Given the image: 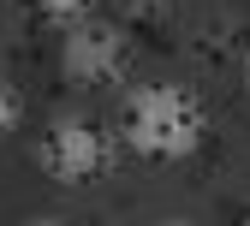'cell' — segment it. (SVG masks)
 Listing matches in <instances>:
<instances>
[{"label":"cell","instance_id":"1","mask_svg":"<svg viewBox=\"0 0 250 226\" xmlns=\"http://www.w3.org/2000/svg\"><path fill=\"white\" fill-rule=\"evenodd\" d=\"M119 137L143 161H185L203 143V107L185 83H143L125 95Z\"/></svg>","mask_w":250,"mask_h":226},{"label":"cell","instance_id":"2","mask_svg":"<svg viewBox=\"0 0 250 226\" xmlns=\"http://www.w3.org/2000/svg\"><path fill=\"white\" fill-rule=\"evenodd\" d=\"M107 161H113V143L96 119H54L48 131H42V173L54 185H89V179H102L107 173Z\"/></svg>","mask_w":250,"mask_h":226},{"label":"cell","instance_id":"3","mask_svg":"<svg viewBox=\"0 0 250 226\" xmlns=\"http://www.w3.org/2000/svg\"><path fill=\"white\" fill-rule=\"evenodd\" d=\"M60 66H66L72 83H113L125 72V30L119 24H102V18H89V24H72V36L60 42Z\"/></svg>","mask_w":250,"mask_h":226},{"label":"cell","instance_id":"4","mask_svg":"<svg viewBox=\"0 0 250 226\" xmlns=\"http://www.w3.org/2000/svg\"><path fill=\"white\" fill-rule=\"evenodd\" d=\"M18 119H24V95H18L6 78H0V137H12V131H18Z\"/></svg>","mask_w":250,"mask_h":226},{"label":"cell","instance_id":"5","mask_svg":"<svg viewBox=\"0 0 250 226\" xmlns=\"http://www.w3.org/2000/svg\"><path fill=\"white\" fill-rule=\"evenodd\" d=\"M36 6H42L48 18H78V12L89 6V0H36Z\"/></svg>","mask_w":250,"mask_h":226},{"label":"cell","instance_id":"6","mask_svg":"<svg viewBox=\"0 0 250 226\" xmlns=\"http://www.w3.org/2000/svg\"><path fill=\"white\" fill-rule=\"evenodd\" d=\"M125 12H149V6H161V0H119Z\"/></svg>","mask_w":250,"mask_h":226},{"label":"cell","instance_id":"7","mask_svg":"<svg viewBox=\"0 0 250 226\" xmlns=\"http://www.w3.org/2000/svg\"><path fill=\"white\" fill-rule=\"evenodd\" d=\"M244 83H250V72H244Z\"/></svg>","mask_w":250,"mask_h":226}]
</instances>
